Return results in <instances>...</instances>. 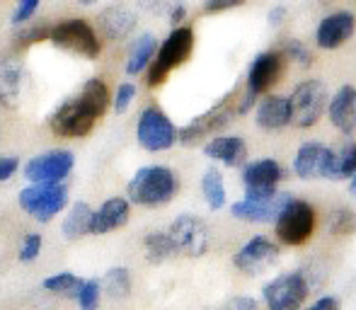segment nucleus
Masks as SVG:
<instances>
[{
  "instance_id": "1",
  "label": "nucleus",
  "mask_w": 356,
  "mask_h": 310,
  "mask_svg": "<svg viewBox=\"0 0 356 310\" xmlns=\"http://www.w3.org/2000/svg\"><path fill=\"white\" fill-rule=\"evenodd\" d=\"M112 95L104 80L90 78L75 97L66 99L49 119V129L61 138H85L109 109Z\"/></svg>"
},
{
  "instance_id": "2",
  "label": "nucleus",
  "mask_w": 356,
  "mask_h": 310,
  "mask_svg": "<svg viewBox=\"0 0 356 310\" xmlns=\"http://www.w3.org/2000/svg\"><path fill=\"white\" fill-rule=\"evenodd\" d=\"M179 192V177L165 165H145L129 179V202L138 206H165Z\"/></svg>"
},
{
  "instance_id": "3",
  "label": "nucleus",
  "mask_w": 356,
  "mask_h": 310,
  "mask_svg": "<svg viewBox=\"0 0 356 310\" xmlns=\"http://www.w3.org/2000/svg\"><path fill=\"white\" fill-rule=\"evenodd\" d=\"M192 51H194V29L187 27V24L175 27L172 32L168 34V39L158 47V54H155L153 63H150V68L145 71V83H148V88L163 85L175 68H179L182 63L189 61Z\"/></svg>"
},
{
  "instance_id": "4",
  "label": "nucleus",
  "mask_w": 356,
  "mask_h": 310,
  "mask_svg": "<svg viewBox=\"0 0 356 310\" xmlns=\"http://www.w3.org/2000/svg\"><path fill=\"white\" fill-rule=\"evenodd\" d=\"M238 117V95L228 92L207 109L204 114L194 117L189 124L179 129V143L182 146H197L202 141H211L213 136H220L225 127Z\"/></svg>"
},
{
  "instance_id": "5",
  "label": "nucleus",
  "mask_w": 356,
  "mask_h": 310,
  "mask_svg": "<svg viewBox=\"0 0 356 310\" xmlns=\"http://www.w3.org/2000/svg\"><path fill=\"white\" fill-rule=\"evenodd\" d=\"M318 228V211L305 199L291 197L282 209L279 218L274 221V235L286 247H300L313 238Z\"/></svg>"
},
{
  "instance_id": "6",
  "label": "nucleus",
  "mask_w": 356,
  "mask_h": 310,
  "mask_svg": "<svg viewBox=\"0 0 356 310\" xmlns=\"http://www.w3.org/2000/svg\"><path fill=\"white\" fill-rule=\"evenodd\" d=\"M327 88L323 80L308 78L300 80L289 95V107H291V127L296 129H313L315 124L323 119V114H327L330 104Z\"/></svg>"
},
{
  "instance_id": "7",
  "label": "nucleus",
  "mask_w": 356,
  "mask_h": 310,
  "mask_svg": "<svg viewBox=\"0 0 356 310\" xmlns=\"http://www.w3.org/2000/svg\"><path fill=\"white\" fill-rule=\"evenodd\" d=\"M310 286L303 269H291L272 277L262 286V303L267 310H303L308 301Z\"/></svg>"
},
{
  "instance_id": "8",
  "label": "nucleus",
  "mask_w": 356,
  "mask_h": 310,
  "mask_svg": "<svg viewBox=\"0 0 356 310\" xmlns=\"http://www.w3.org/2000/svg\"><path fill=\"white\" fill-rule=\"evenodd\" d=\"M49 39H51L54 47L63 49L68 54H75V56L83 58H97L99 51H102V39L97 37L92 24H88L80 17H71L58 22L56 27L49 32Z\"/></svg>"
},
{
  "instance_id": "9",
  "label": "nucleus",
  "mask_w": 356,
  "mask_h": 310,
  "mask_svg": "<svg viewBox=\"0 0 356 310\" xmlns=\"http://www.w3.org/2000/svg\"><path fill=\"white\" fill-rule=\"evenodd\" d=\"M136 141L150 153L170 151L179 141V129L160 107H145L136 122Z\"/></svg>"
},
{
  "instance_id": "10",
  "label": "nucleus",
  "mask_w": 356,
  "mask_h": 310,
  "mask_svg": "<svg viewBox=\"0 0 356 310\" xmlns=\"http://www.w3.org/2000/svg\"><path fill=\"white\" fill-rule=\"evenodd\" d=\"M68 204L66 184H29L19 192V206L39 223H49Z\"/></svg>"
},
{
  "instance_id": "11",
  "label": "nucleus",
  "mask_w": 356,
  "mask_h": 310,
  "mask_svg": "<svg viewBox=\"0 0 356 310\" xmlns=\"http://www.w3.org/2000/svg\"><path fill=\"white\" fill-rule=\"evenodd\" d=\"M284 179V165L274 158H259L252 160L243 168V184H245V199L254 202H269L279 197V182Z\"/></svg>"
},
{
  "instance_id": "12",
  "label": "nucleus",
  "mask_w": 356,
  "mask_h": 310,
  "mask_svg": "<svg viewBox=\"0 0 356 310\" xmlns=\"http://www.w3.org/2000/svg\"><path fill=\"white\" fill-rule=\"evenodd\" d=\"M170 235H172L175 245H177L179 254L187 257H204L211 247V231H209L207 221H202L194 213H182L170 223Z\"/></svg>"
},
{
  "instance_id": "13",
  "label": "nucleus",
  "mask_w": 356,
  "mask_h": 310,
  "mask_svg": "<svg viewBox=\"0 0 356 310\" xmlns=\"http://www.w3.org/2000/svg\"><path fill=\"white\" fill-rule=\"evenodd\" d=\"M73 165L75 155L66 148H56V151L34 155L24 165V177L32 184H63V179L71 174Z\"/></svg>"
},
{
  "instance_id": "14",
  "label": "nucleus",
  "mask_w": 356,
  "mask_h": 310,
  "mask_svg": "<svg viewBox=\"0 0 356 310\" xmlns=\"http://www.w3.org/2000/svg\"><path fill=\"white\" fill-rule=\"evenodd\" d=\"M279 259V243H274L267 235L250 238L238 252L233 254V267L248 277H259L269 267H274Z\"/></svg>"
},
{
  "instance_id": "15",
  "label": "nucleus",
  "mask_w": 356,
  "mask_h": 310,
  "mask_svg": "<svg viewBox=\"0 0 356 310\" xmlns=\"http://www.w3.org/2000/svg\"><path fill=\"white\" fill-rule=\"evenodd\" d=\"M356 32V15L349 10H334L325 15L315 27V47L323 51H337L342 49Z\"/></svg>"
},
{
  "instance_id": "16",
  "label": "nucleus",
  "mask_w": 356,
  "mask_h": 310,
  "mask_svg": "<svg viewBox=\"0 0 356 310\" xmlns=\"http://www.w3.org/2000/svg\"><path fill=\"white\" fill-rule=\"evenodd\" d=\"M284 54L282 51H262L252 58L248 68V85L245 90H250L257 97L269 95V90L279 83L284 73Z\"/></svg>"
},
{
  "instance_id": "17",
  "label": "nucleus",
  "mask_w": 356,
  "mask_h": 310,
  "mask_svg": "<svg viewBox=\"0 0 356 310\" xmlns=\"http://www.w3.org/2000/svg\"><path fill=\"white\" fill-rule=\"evenodd\" d=\"M332 151L327 143L323 141H308L296 151L293 155V174L298 179H320V177H327V170H330V160H332Z\"/></svg>"
},
{
  "instance_id": "18",
  "label": "nucleus",
  "mask_w": 356,
  "mask_h": 310,
  "mask_svg": "<svg viewBox=\"0 0 356 310\" xmlns=\"http://www.w3.org/2000/svg\"><path fill=\"white\" fill-rule=\"evenodd\" d=\"M291 197H293V194H289V192H282L279 197L269 199V202H254V199L243 197L230 204V216L245 223H274Z\"/></svg>"
},
{
  "instance_id": "19",
  "label": "nucleus",
  "mask_w": 356,
  "mask_h": 310,
  "mask_svg": "<svg viewBox=\"0 0 356 310\" xmlns=\"http://www.w3.org/2000/svg\"><path fill=\"white\" fill-rule=\"evenodd\" d=\"M327 119L339 133L354 136L356 133V88L354 85H342V88L330 97Z\"/></svg>"
},
{
  "instance_id": "20",
  "label": "nucleus",
  "mask_w": 356,
  "mask_h": 310,
  "mask_svg": "<svg viewBox=\"0 0 356 310\" xmlns=\"http://www.w3.org/2000/svg\"><path fill=\"white\" fill-rule=\"evenodd\" d=\"M254 124L262 131H282L291 127V107H289V95H264L254 107Z\"/></svg>"
},
{
  "instance_id": "21",
  "label": "nucleus",
  "mask_w": 356,
  "mask_h": 310,
  "mask_svg": "<svg viewBox=\"0 0 356 310\" xmlns=\"http://www.w3.org/2000/svg\"><path fill=\"white\" fill-rule=\"evenodd\" d=\"M131 216V202L124 197H112L95 209L92 223H90V235H107L117 228H124Z\"/></svg>"
},
{
  "instance_id": "22",
  "label": "nucleus",
  "mask_w": 356,
  "mask_h": 310,
  "mask_svg": "<svg viewBox=\"0 0 356 310\" xmlns=\"http://www.w3.org/2000/svg\"><path fill=\"white\" fill-rule=\"evenodd\" d=\"M204 155L209 160L225 165V168H240L248 165V143L243 136H213L211 141L204 143Z\"/></svg>"
},
{
  "instance_id": "23",
  "label": "nucleus",
  "mask_w": 356,
  "mask_h": 310,
  "mask_svg": "<svg viewBox=\"0 0 356 310\" xmlns=\"http://www.w3.org/2000/svg\"><path fill=\"white\" fill-rule=\"evenodd\" d=\"M99 29L112 42H122L131 37V32L136 29V15L124 5H112L99 13Z\"/></svg>"
},
{
  "instance_id": "24",
  "label": "nucleus",
  "mask_w": 356,
  "mask_h": 310,
  "mask_svg": "<svg viewBox=\"0 0 356 310\" xmlns=\"http://www.w3.org/2000/svg\"><path fill=\"white\" fill-rule=\"evenodd\" d=\"M19 90H22V63L17 58H5L0 61V107H17Z\"/></svg>"
},
{
  "instance_id": "25",
  "label": "nucleus",
  "mask_w": 356,
  "mask_h": 310,
  "mask_svg": "<svg viewBox=\"0 0 356 310\" xmlns=\"http://www.w3.org/2000/svg\"><path fill=\"white\" fill-rule=\"evenodd\" d=\"M155 54H158V42H155L153 34H143L134 42L131 51L127 58V76H141L143 71H148L150 63H153Z\"/></svg>"
},
{
  "instance_id": "26",
  "label": "nucleus",
  "mask_w": 356,
  "mask_h": 310,
  "mask_svg": "<svg viewBox=\"0 0 356 310\" xmlns=\"http://www.w3.org/2000/svg\"><path fill=\"white\" fill-rule=\"evenodd\" d=\"M143 252H145V259L150 264H163L168 259H172L177 252V245H175L172 235L168 231H153L143 238Z\"/></svg>"
},
{
  "instance_id": "27",
  "label": "nucleus",
  "mask_w": 356,
  "mask_h": 310,
  "mask_svg": "<svg viewBox=\"0 0 356 310\" xmlns=\"http://www.w3.org/2000/svg\"><path fill=\"white\" fill-rule=\"evenodd\" d=\"M92 209L85 202H75L71 209H68L66 218H63L61 233L66 240H80L85 235H90V223H92Z\"/></svg>"
},
{
  "instance_id": "28",
  "label": "nucleus",
  "mask_w": 356,
  "mask_h": 310,
  "mask_svg": "<svg viewBox=\"0 0 356 310\" xmlns=\"http://www.w3.org/2000/svg\"><path fill=\"white\" fill-rule=\"evenodd\" d=\"M202 194L204 202L211 211H220L228 202V192H225V179L220 174V170L209 168L207 172L202 174Z\"/></svg>"
},
{
  "instance_id": "29",
  "label": "nucleus",
  "mask_w": 356,
  "mask_h": 310,
  "mask_svg": "<svg viewBox=\"0 0 356 310\" xmlns=\"http://www.w3.org/2000/svg\"><path fill=\"white\" fill-rule=\"evenodd\" d=\"M356 174V141H347L332 151L327 179H352Z\"/></svg>"
},
{
  "instance_id": "30",
  "label": "nucleus",
  "mask_w": 356,
  "mask_h": 310,
  "mask_svg": "<svg viewBox=\"0 0 356 310\" xmlns=\"http://www.w3.org/2000/svg\"><path fill=\"white\" fill-rule=\"evenodd\" d=\"M131 286H134L131 272H129L127 267H112L102 279L104 293H107L109 298H114V301H122V298H127L129 293H131Z\"/></svg>"
},
{
  "instance_id": "31",
  "label": "nucleus",
  "mask_w": 356,
  "mask_h": 310,
  "mask_svg": "<svg viewBox=\"0 0 356 310\" xmlns=\"http://www.w3.org/2000/svg\"><path fill=\"white\" fill-rule=\"evenodd\" d=\"M85 279H80L78 274L73 272H58V274H51V277H47L42 282L44 291L54 293V296H71L75 298L80 291V286H83Z\"/></svg>"
},
{
  "instance_id": "32",
  "label": "nucleus",
  "mask_w": 356,
  "mask_h": 310,
  "mask_svg": "<svg viewBox=\"0 0 356 310\" xmlns=\"http://www.w3.org/2000/svg\"><path fill=\"white\" fill-rule=\"evenodd\" d=\"M327 231L332 235H354L356 233V211L349 206H339L330 213Z\"/></svg>"
},
{
  "instance_id": "33",
  "label": "nucleus",
  "mask_w": 356,
  "mask_h": 310,
  "mask_svg": "<svg viewBox=\"0 0 356 310\" xmlns=\"http://www.w3.org/2000/svg\"><path fill=\"white\" fill-rule=\"evenodd\" d=\"M102 291L104 288H102V282H99V279H85L78 296H75L78 308L80 310H97L99 303H102Z\"/></svg>"
},
{
  "instance_id": "34",
  "label": "nucleus",
  "mask_w": 356,
  "mask_h": 310,
  "mask_svg": "<svg viewBox=\"0 0 356 310\" xmlns=\"http://www.w3.org/2000/svg\"><path fill=\"white\" fill-rule=\"evenodd\" d=\"M284 56L289 61L298 63L300 68H310L313 66V51H310L308 44H303L300 39H289L284 47Z\"/></svg>"
},
{
  "instance_id": "35",
  "label": "nucleus",
  "mask_w": 356,
  "mask_h": 310,
  "mask_svg": "<svg viewBox=\"0 0 356 310\" xmlns=\"http://www.w3.org/2000/svg\"><path fill=\"white\" fill-rule=\"evenodd\" d=\"M134 99H136V85H134V83H122L117 88V92H114V97H112L114 112L124 114L129 107H131Z\"/></svg>"
},
{
  "instance_id": "36",
  "label": "nucleus",
  "mask_w": 356,
  "mask_h": 310,
  "mask_svg": "<svg viewBox=\"0 0 356 310\" xmlns=\"http://www.w3.org/2000/svg\"><path fill=\"white\" fill-rule=\"evenodd\" d=\"M42 235L39 233H27L22 240V247H19V262H34L42 252Z\"/></svg>"
},
{
  "instance_id": "37",
  "label": "nucleus",
  "mask_w": 356,
  "mask_h": 310,
  "mask_svg": "<svg viewBox=\"0 0 356 310\" xmlns=\"http://www.w3.org/2000/svg\"><path fill=\"white\" fill-rule=\"evenodd\" d=\"M39 3H42V0H17V8H15V13H13V22L15 24L27 22L39 10Z\"/></svg>"
},
{
  "instance_id": "38",
  "label": "nucleus",
  "mask_w": 356,
  "mask_h": 310,
  "mask_svg": "<svg viewBox=\"0 0 356 310\" xmlns=\"http://www.w3.org/2000/svg\"><path fill=\"white\" fill-rule=\"evenodd\" d=\"M143 5L150 10V13H155V15H172L175 10L179 8V5H184L182 0H143Z\"/></svg>"
},
{
  "instance_id": "39",
  "label": "nucleus",
  "mask_w": 356,
  "mask_h": 310,
  "mask_svg": "<svg viewBox=\"0 0 356 310\" xmlns=\"http://www.w3.org/2000/svg\"><path fill=\"white\" fill-rule=\"evenodd\" d=\"M245 0H207L204 3V13L207 15H218V13H225V10H233V8H240Z\"/></svg>"
},
{
  "instance_id": "40",
  "label": "nucleus",
  "mask_w": 356,
  "mask_h": 310,
  "mask_svg": "<svg viewBox=\"0 0 356 310\" xmlns=\"http://www.w3.org/2000/svg\"><path fill=\"white\" fill-rule=\"evenodd\" d=\"M225 310H259V303L250 296H235L228 301Z\"/></svg>"
},
{
  "instance_id": "41",
  "label": "nucleus",
  "mask_w": 356,
  "mask_h": 310,
  "mask_svg": "<svg viewBox=\"0 0 356 310\" xmlns=\"http://www.w3.org/2000/svg\"><path fill=\"white\" fill-rule=\"evenodd\" d=\"M339 298L337 296H320L315 303H310L308 308H303V310H339Z\"/></svg>"
},
{
  "instance_id": "42",
  "label": "nucleus",
  "mask_w": 356,
  "mask_h": 310,
  "mask_svg": "<svg viewBox=\"0 0 356 310\" xmlns=\"http://www.w3.org/2000/svg\"><path fill=\"white\" fill-rule=\"evenodd\" d=\"M17 158H3L0 155V182H8L15 172H17Z\"/></svg>"
},
{
  "instance_id": "43",
  "label": "nucleus",
  "mask_w": 356,
  "mask_h": 310,
  "mask_svg": "<svg viewBox=\"0 0 356 310\" xmlns=\"http://www.w3.org/2000/svg\"><path fill=\"white\" fill-rule=\"evenodd\" d=\"M286 15H289V10H286V5H274V8L269 10V15H267L269 27H279V24H284Z\"/></svg>"
},
{
  "instance_id": "44",
  "label": "nucleus",
  "mask_w": 356,
  "mask_h": 310,
  "mask_svg": "<svg viewBox=\"0 0 356 310\" xmlns=\"http://www.w3.org/2000/svg\"><path fill=\"white\" fill-rule=\"evenodd\" d=\"M349 194H352V197H356V174L352 179H349Z\"/></svg>"
},
{
  "instance_id": "45",
  "label": "nucleus",
  "mask_w": 356,
  "mask_h": 310,
  "mask_svg": "<svg viewBox=\"0 0 356 310\" xmlns=\"http://www.w3.org/2000/svg\"><path fill=\"white\" fill-rule=\"evenodd\" d=\"M78 3H83V5H92L95 0H78Z\"/></svg>"
}]
</instances>
